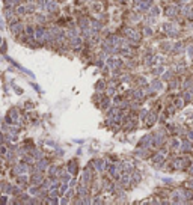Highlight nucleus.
Masks as SVG:
<instances>
[{"instance_id": "obj_15", "label": "nucleus", "mask_w": 193, "mask_h": 205, "mask_svg": "<svg viewBox=\"0 0 193 205\" xmlns=\"http://www.w3.org/2000/svg\"><path fill=\"white\" fill-rule=\"evenodd\" d=\"M152 15H159V8H156V6L152 8Z\"/></svg>"}, {"instance_id": "obj_5", "label": "nucleus", "mask_w": 193, "mask_h": 205, "mask_svg": "<svg viewBox=\"0 0 193 205\" xmlns=\"http://www.w3.org/2000/svg\"><path fill=\"white\" fill-rule=\"evenodd\" d=\"M95 89L98 90V92L104 90V89H106V82H104V80H98V82L95 83Z\"/></svg>"}, {"instance_id": "obj_2", "label": "nucleus", "mask_w": 193, "mask_h": 205, "mask_svg": "<svg viewBox=\"0 0 193 205\" xmlns=\"http://www.w3.org/2000/svg\"><path fill=\"white\" fill-rule=\"evenodd\" d=\"M69 44H71V47H72L74 50H79V48L82 47V44H83V39L80 38L79 35H77V36H72V38H69Z\"/></svg>"}, {"instance_id": "obj_12", "label": "nucleus", "mask_w": 193, "mask_h": 205, "mask_svg": "<svg viewBox=\"0 0 193 205\" xmlns=\"http://www.w3.org/2000/svg\"><path fill=\"white\" fill-rule=\"evenodd\" d=\"M181 148H183V151H187V149H190V143L189 142H183Z\"/></svg>"}, {"instance_id": "obj_13", "label": "nucleus", "mask_w": 193, "mask_h": 205, "mask_svg": "<svg viewBox=\"0 0 193 205\" xmlns=\"http://www.w3.org/2000/svg\"><path fill=\"white\" fill-rule=\"evenodd\" d=\"M173 12H175V6H170V8H167V11H166L167 15H172Z\"/></svg>"}, {"instance_id": "obj_10", "label": "nucleus", "mask_w": 193, "mask_h": 205, "mask_svg": "<svg viewBox=\"0 0 193 205\" xmlns=\"http://www.w3.org/2000/svg\"><path fill=\"white\" fill-rule=\"evenodd\" d=\"M154 122H156V113H151L149 118H148V124L151 125V124H154Z\"/></svg>"}, {"instance_id": "obj_16", "label": "nucleus", "mask_w": 193, "mask_h": 205, "mask_svg": "<svg viewBox=\"0 0 193 205\" xmlns=\"http://www.w3.org/2000/svg\"><path fill=\"white\" fill-rule=\"evenodd\" d=\"M170 74H172V72H166L163 79H164V80H169V79H170Z\"/></svg>"}, {"instance_id": "obj_1", "label": "nucleus", "mask_w": 193, "mask_h": 205, "mask_svg": "<svg viewBox=\"0 0 193 205\" xmlns=\"http://www.w3.org/2000/svg\"><path fill=\"white\" fill-rule=\"evenodd\" d=\"M9 30L12 32V35H18V33L24 32V24H23L21 21H18V20H12Z\"/></svg>"}, {"instance_id": "obj_11", "label": "nucleus", "mask_w": 193, "mask_h": 205, "mask_svg": "<svg viewBox=\"0 0 193 205\" xmlns=\"http://www.w3.org/2000/svg\"><path fill=\"white\" fill-rule=\"evenodd\" d=\"M173 50H175V53H181V51H183V44H181V42H178V44L175 45V48H173Z\"/></svg>"}, {"instance_id": "obj_21", "label": "nucleus", "mask_w": 193, "mask_h": 205, "mask_svg": "<svg viewBox=\"0 0 193 205\" xmlns=\"http://www.w3.org/2000/svg\"><path fill=\"white\" fill-rule=\"evenodd\" d=\"M2 41H3V39H2V38H0V44H2Z\"/></svg>"}, {"instance_id": "obj_20", "label": "nucleus", "mask_w": 193, "mask_h": 205, "mask_svg": "<svg viewBox=\"0 0 193 205\" xmlns=\"http://www.w3.org/2000/svg\"><path fill=\"white\" fill-rule=\"evenodd\" d=\"M190 18H192V20H193V14H192V15H190Z\"/></svg>"}, {"instance_id": "obj_19", "label": "nucleus", "mask_w": 193, "mask_h": 205, "mask_svg": "<svg viewBox=\"0 0 193 205\" xmlns=\"http://www.w3.org/2000/svg\"><path fill=\"white\" fill-rule=\"evenodd\" d=\"M3 140H5L3 139V133H0V143H3Z\"/></svg>"}, {"instance_id": "obj_7", "label": "nucleus", "mask_w": 193, "mask_h": 205, "mask_svg": "<svg viewBox=\"0 0 193 205\" xmlns=\"http://www.w3.org/2000/svg\"><path fill=\"white\" fill-rule=\"evenodd\" d=\"M151 89H154V90H159V89H161V82H159V80H154V82L151 83Z\"/></svg>"}, {"instance_id": "obj_4", "label": "nucleus", "mask_w": 193, "mask_h": 205, "mask_svg": "<svg viewBox=\"0 0 193 205\" xmlns=\"http://www.w3.org/2000/svg\"><path fill=\"white\" fill-rule=\"evenodd\" d=\"M68 172L71 175H77V172H79V164H77V160H71L69 164H68Z\"/></svg>"}, {"instance_id": "obj_6", "label": "nucleus", "mask_w": 193, "mask_h": 205, "mask_svg": "<svg viewBox=\"0 0 193 205\" xmlns=\"http://www.w3.org/2000/svg\"><path fill=\"white\" fill-rule=\"evenodd\" d=\"M100 107H101L103 110H107V109L110 107V98H104L103 101H100Z\"/></svg>"}, {"instance_id": "obj_18", "label": "nucleus", "mask_w": 193, "mask_h": 205, "mask_svg": "<svg viewBox=\"0 0 193 205\" xmlns=\"http://www.w3.org/2000/svg\"><path fill=\"white\" fill-rule=\"evenodd\" d=\"M8 199H6V196H2V199H0V202H2V204H5Z\"/></svg>"}, {"instance_id": "obj_9", "label": "nucleus", "mask_w": 193, "mask_h": 205, "mask_svg": "<svg viewBox=\"0 0 193 205\" xmlns=\"http://www.w3.org/2000/svg\"><path fill=\"white\" fill-rule=\"evenodd\" d=\"M36 21L39 23V24H44V23L47 21V18H45V15H42V14H38V15H36Z\"/></svg>"}, {"instance_id": "obj_17", "label": "nucleus", "mask_w": 193, "mask_h": 205, "mask_svg": "<svg viewBox=\"0 0 193 205\" xmlns=\"http://www.w3.org/2000/svg\"><path fill=\"white\" fill-rule=\"evenodd\" d=\"M15 92H17V94H18V95H20V94H23V90H21L20 88H18V86H15Z\"/></svg>"}, {"instance_id": "obj_14", "label": "nucleus", "mask_w": 193, "mask_h": 205, "mask_svg": "<svg viewBox=\"0 0 193 205\" xmlns=\"http://www.w3.org/2000/svg\"><path fill=\"white\" fill-rule=\"evenodd\" d=\"M146 113H148L146 110H140V119H145V118H146Z\"/></svg>"}, {"instance_id": "obj_8", "label": "nucleus", "mask_w": 193, "mask_h": 205, "mask_svg": "<svg viewBox=\"0 0 193 205\" xmlns=\"http://www.w3.org/2000/svg\"><path fill=\"white\" fill-rule=\"evenodd\" d=\"M26 12H27L26 5H18V8H17V14H18V15H23V14H26Z\"/></svg>"}, {"instance_id": "obj_3", "label": "nucleus", "mask_w": 193, "mask_h": 205, "mask_svg": "<svg viewBox=\"0 0 193 205\" xmlns=\"http://www.w3.org/2000/svg\"><path fill=\"white\" fill-rule=\"evenodd\" d=\"M94 161V166H95V171H98V172H104V167L109 166L104 160H92Z\"/></svg>"}]
</instances>
